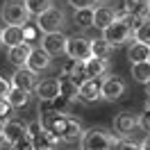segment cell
<instances>
[{
	"instance_id": "cell-22",
	"label": "cell",
	"mask_w": 150,
	"mask_h": 150,
	"mask_svg": "<svg viewBox=\"0 0 150 150\" xmlns=\"http://www.w3.org/2000/svg\"><path fill=\"white\" fill-rule=\"evenodd\" d=\"M84 68L89 77H103L109 71V64H107V59H100V57H89L84 59Z\"/></svg>"
},
{
	"instance_id": "cell-16",
	"label": "cell",
	"mask_w": 150,
	"mask_h": 150,
	"mask_svg": "<svg viewBox=\"0 0 150 150\" xmlns=\"http://www.w3.org/2000/svg\"><path fill=\"white\" fill-rule=\"evenodd\" d=\"M9 82H11V86H18V89H25V91L32 93V89L37 84V73L30 71L28 66H21V68H16V73L11 75Z\"/></svg>"
},
{
	"instance_id": "cell-31",
	"label": "cell",
	"mask_w": 150,
	"mask_h": 150,
	"mask_svg": "<svg viewBox=\"0 0 150 150\" xmlns=\"http://www.w3.org/2000/svg\"><path fill=\"white\" fill-rule=\"evenodd\" d=\"M39 32L41 30L37 28V23H32V21H28L25 25H23V37H25V41H34V39H39Z\"/></svg>"
},
{
	"instance_id": "cell-29",
	"label": "cell",
	"mask_w": 150,
	"mask_h": 150,
	"mask_svg": "<svg viewBox=\"0 0 150 150\" xmlns=\"http://www.w3.org/2000/svg\"><path fill=\"white\" fill-rule=\"evenodd\" d=\"M25 9L30 11V16H39L41 11H46L48 7H52V0H23Z\"/></svg>"
},
{
	"instance_id": "cell-3",
	"label": "cell",
	"mask_w": 150,
	"mask_h": 150,
	"mask_svg": "<svg viewBox=\"0 0 150 150\" xmlns=\"http://www.w3.org/2000/svg\"><path fill=\"white\" fill-rule=\"evenodd\" d=\"M28 139L32 143V150H57V137L39 121L28 123Z\"/></svg>"
},
{
	"instance_id": "cell-38",
	"label": "cell",
	"mask_w": 150,
	"mask_h": 150,
	"mask_svg": "<svg viewBox=\"0 0 150 150\" xmlns=\"http://www.w3.org/2000/svg\"><path fill=\"white\" fill-rule=\"evenodd\" d=\"M146 112H150V96H148V100H146Z\"/></svg>"
},
{
	"instance_id": "cell-44",
	"label": "cell",
	"mask_w": 150,
	"mask_h": 150,
	"mask_svg": "<svg viewBox=\"0 0 150 150\" xmlns=\"http://www.w3.org/2000/svg\"><path fill=\"white\" fill-rule=\"evenodd\" d=\"M0 150H2V148H0Z\"/></svg>"
},
{
	"instance_id": "cell-7",
	"label": "cell",
	"mask_w": 150,
	"mask_h": 150,
	"mask_svg": "<svg viewBox=\"0 0 150 150\" xmlns=\"http://www.w3.org/2000/svg\"><path fill=\"white\" fill-rule=\"evenodd\" d=\"M64 55L68 57V59H80V62H84V59L91 57V41L86 37H68L66 39Z\"/></svg>"
},
{
	"instance_id": "cell-14",
	"label": "cell",
	"mask_w": 150,
	"mask_h": 150,
	"mask_svg": "<svg viewBox=\"0 0 150 150\" xmlns=\"http://www.w3.org/2000/svg\"><path fill=\"white\" fill-rule=\"evenodd\" d=\"M32 91L37 93L39 100H43V103H50V100L59 98V82H57L55 77H48V80H41V82H37Z\"/></svg>"
},
{
	"instance_id": "cell-35",
	"label": "cell",
	"mask_w": 150,
	"mask_h": 150,
	"mask_svg": "<svg viewBox=\"0 0 150 150\" xmlns=\"http://www.w3.org/2000/svg\"><path fill=\"white\" fill-rule=\"evenodd\" d=\"M14 150H32V143H30V139L25 137V139H21L14 143Z\"/></svg>"
},
{
	"instance_id": "cell-41",
	"label": "cell",
	"mask_w": 150,
	"mask_h": 150,
	"mask_svg": "<svg viewBox=\"0 0 150 150\" xmlns=\"http://www.w3.org/2000/svg\"><path fill=\"white\" fill-rule=\"evenodd\" d=\"M96 2H107V0H96Z\"/></svg>"
},
{
	"instance_id": "cell-4",
	"label": "cell",
	"mask_w": 150,
	"mask_h": 150,
	"mask_svg": "<svg viewBox=\"0 0 150 150\" xmlns=\"http://www.w3.org/2000/svg\"><path fill=\"white\" fill-rule=\"evenodd\" d=\"M118 18H127L132 28H137L143 18L150 16V7H148V0H123L121 9L116 11Z\"/></svg>"
},
{
	"instance_id": "cell-24",
	"label": "cell",
	"mask_w": 150,
	"mask_h": 150,
	"mask_svg": "<svg viewBox=\"0 0 150 150\" xmlns=\"http://www.w3.org/2000/svg\"><path fill=\"white\" fill-rule=\"evenodd\" d=\"M150 55V43H143V41H134L127 50V59H130V64L134 62H146Z\"/></svg>"
},
{
	"instance_id": "cell-23",
	"label": "cell",
	"mask_w": 150,
	"mask_h": 150,
	"mask_svg": "<svg viewBox=\"0 0 150 150\" xmlns=\"http://www.w3.org/2000/svg\"><path fill=\"white\" fill-rule=\"evenodd\" d=\"M7 103L11 105V109H21V107H25L30 103V91L25 89H18V86H9V91H7Z\"/></svg>"
},
{
	"instance_id": "cell-42",
	"label": "cell",
	"mask_w": 150,
	"mask_h": 150,
	"mask_svg": "<svg viewBox=\"0 0 150 150\" xmlns=\"http://www.w3.org/2000/svg\"><path fill=\"white\" fill-rule=\"evenodd\" d=\"M146 62H148V64H150V55H148V59H146Z\"/></svg>"
},
{
	"instance_id": "cell-10",
	"label": "cell",
	"mask_w": 150,
	"mask_h": 150,
	"mask_svg": "<svg viewBox=\"0 0 150 150\" xmlns=\"http://www.w3.org/2000/svg\"><path fill=\"white\" fill-rule=\"evenodd\" d=\"M0 132H2V139H5V143L14 146L16 141H21V139H25V137H28V123L16 121V118H7V121L2 123Z\"/></svg>"
},
{
	"instance_id": "cell-32",
	"label": "cell",
	"mask_w": 150,
	"mask_h": 150,
	"mask_svg": "<svg viewBox=\"0 0 150 150\" xmlns=\"http://www.w3.org/2000/svg\"><path fill=\"white\" fill-rule=\"evenodd\" d=\"M11 116V105L7 103V98H0V123L7 121Z\"/></svg>"
},
{
	"instance_id": "cell-39",
	"label": "cell",
	"mask_w": 150,
	"mask_h": 150,
	"mask_svg": "<svg viewBox=\"0 0 150 150\" xmlns=\"http://www.w3.org/2000/svg\"><path fill=\"white\" fill-rule=\"evenodd\" d=\"M146 89H148V93H150V80H148V82H146Z\"/></svg>"
},
{
	"instance_id": "cell-2",
	"label": "cell",
	"mask_w": 150,
	"mask_h": 150,
	"mask_svg": "<svg viewBox=\"0 0 150 150\" xmlns=\"http://www.w3.org/2000/svg\"><path fill=\"white\" fill-rule=\"evenodd\" d=\"M103 39H107L114 48L123 46V43H127L130 39H134V28L130 25V21L127 18H116L103 30Z\"/></svg>"
},
{
	"instance_id": "cell-33",
	"label": "cell",
	"mask_w": 150,
	"mask_h": 150,
	"mask_svg": "<svg viewBox=\"0 0 150 150\" xmlns=\"http://www.w3.org/2000/svg\"><path fill=\"white\" fill-rule=\"evenodd\" d=\"M96 0H68V5L73 9H82V7H93Z\"/></svg>"
},
{
	"instance_id": "cell-13",
	"label": "cell",
	"mask_w": 150,
	"mask_h": 150,
	"mask_svg": "<svg viewBox=\"0 0 150 150\" xmlns=\"http://www.w3.org/2000/svg\"><path fill=\"white\" fill-rule=\"evenodd\" d=\"M114 130L118 132V137H130L132 132L139 130V118L132 112H121L114 118Z\"/></svg>"
},
{
	"instance_id": "cell-18",
	"label": "cell",
	"mask_w": 150,
	"mask_h": 150,
	"mask_svg": "<svg viewBox=\"0 0 150 150\" xmlns=\"http://www.w3.org/2000/svg\"><path fill=\"white\" fill-rule=\"evenodd\" d=\"M30 50H32V46H30L28 41H23V43H18V46H11L9 52H7L9 64L16 66V68L25 66V62H28V57H30Z\"/></svg>"
},
{
	"instance_id": "cell-15",
	"label": "cell",
	"mask_w": 150,
	"mask_h": 150,
	"mask_svg": "<svg viewBox=\"0 0 150 150\" xmlns=\"http://www.w3.org/2000/svg\"><path fill=\"white\" fill-rule=\"evenodd\" d=\"M50 62H52V57L48 55L43 48H32L25 66H28L30 71H34V73H41V71H48V68H50Z\"/></svg>"
},
{
	"instance_id": "cell-8",
	"label": "cell",
	"mask_w": 150,
	"mask_h": 150,
	"mask_svg": "<svg viewBox=\"0 0 150 150\" xmlns=\"http://www.w3.org/2000/svg\"><path fill=\"white\" fill-rule=\"evenodd\" d=\"M77 100H82L86 105H93L98 100H103L100 93V77H86L84 82L77 84Z\"/></svg>"
},
{
	"instance_id": "cell-6",
	"label": "cell",
	"mask_w": 150,
	"mask_h": 150,
	"mask_svg": "<svg viewBox=\"0 0 150 150\" xmlns=\"http://www.w3.org/2000/svg\"><path fill=\"white\" fill-rule=\"evenodd\" d=\"M109 139L112 134L109 132L100 130V127H91V130L82 132V150H109Z\"/></svg>"
},
{
	"instance_id": "cell-5",
	"label": "cell",
	"mask_w": 150,
	"mask_h": 150,
	"mask_svg": "<svg viewBox=\"0 0 150 150\" xmlns=\"http://www.w3.org/2000/svg\"><path fill=\"white\" fill-rule=\"evenodd\" d=\"M66 25V16L62 9L57 7H48L46 11H41L37 16V28L41 30V34H48V32H62Z\"/></svg>"
},
{
	"instance_id": "cell-27",
	"label": "cell",
	"mask_w": 150,
	"mask_h": 150,
	"mask_svg": "<svg viewBox=\"0 0 150 150\" xmlns=\"http://www.w3.org/2000/svg\"><path fill=\"white\" fill-rule=\"evenodd\" d=\"M132 77L141 84H146L150 80V64L148 62H134L132 64Z\"/></svg>"
},
{
	"instance_id": "cell-20",
	"label": "cell",
	"mask_w": 150,
	"mask_h": 150,
	"mask_svg": "<svg viewBox=\"0 0 150 150\" xmlns=\"http://www.w3.org/2000/svg\"><path fill=\"white\" fill-rule=\"evenodd\" d=\"M57 82H59V98H64L66 103L77 100V84H75L71 77L59 75V77H57Z\"/></svg>"
},
{
	"instance_id": "cell-25",
	"label": "cell",
	"mask_w": 150,
	"mask_h": 150,
	"mask_svg": "<svg viewBox=\"0 0 150 150\" xmlns=\"http://www.w3.org/2000/svg\"><path fill=\"white\" fill-rule=\"evenodd\" d=\"M114 52V46L107 41V39H93L91 41V57H100V59H109Z\"/></svg>"
},
{
	"instance_id": "cell-28",
	"label": "cell",
	"mask_w": 150,
	"mask_h": 150,
	"mask_svg": "<svg viewBox=\"0 0 150 150\" xmlns=\"http://www.w3.org/2000/svg\"><path fill=\"white\" fill-rule=\"evenodd\" d=\"M109 150H143L139 143H132L127 137H112L109 139Z\"/></svg>"
},
{
	"instance_id": "cell-11",
	"label": "cell",
	"mask_w": 150,
	"mask_h": 150,
	"mask_svg": "<svg viewBox=\"0 0 150 150\" xmlns=\"http://www.w3.org/2000/svg\"><path fill=\"white\" fill-rule=\"evenodd\" d=\"M66 34L64 32H48L41 37V48L46 50L50 57H59L64 55V48H66Z\"/></svg>"
},
{
	"instance_id": "cell-43",
	"label": "cell",
	"mask_w": 150,
	"mask_h": 150,
	"mask_svg": "<svg viewBox=\"0 0 150 150\" xmlns=\"http://www.w3.org/2000/svg\"><path fill=\"white\" fill-rule=\"evenodd\" d=\"M148 7H150V0H148Z\"/></svg>"
},
{
	"instance_id": "cell-37",
	"label": "cell",
	"mask_w": 150,
	"mask_h": 150,
	"mask_svg": "<svg viewBox=\"0 0 150 150\" xmlns=\"http://www.w3.org/2000/svg\"><path fill=\"white\" fill-rule=\"evenodd\" d=\"M141 148H143V150H150V132H148V137H146V141L141 143Z\"/></svg>"
},
{
	"instance_id": "cell-9",
	"label": "cell",
	"mask_w": 150,
	"mask_h": 150,
	"mask_svg": "<svg viewBox=\"0 0 150 150\" xmlns=\"http://www.w3.org/2000/svg\"><path fill=\"white\" fill-rule=\"evenodd\" d=\"M2 18H5L7 25H25L30 21V11L25 9L23 2L11 0V2H7V5L2 7Z\"/></svg>"
},
{
	"instance_id": "cell-12",
	"label": "cell",
	"mask_w": 150,
	"mask_h": 150,
	"mask_svg": "<svg viewBox=\"0 0 150 150\" xmlns=\"http://www.w3.org/2000/svg\"><path fill=\"white\" fill-rule=\"evenodd\" d=\"M100 93H103V100L114 103V100H118V98L125 93V84H123V80L109 75V77L100 80Z\"/></svg>"
},
{
	"instance_id": "cell-30",
	"label": "cell",
	"mask_w": 150,
	"mask_h": 150,
	"mask_svg": "<svg viewBox=\"0 0 150 150\" xmlns=\"http://www.w3.org/2000/svg\"><path fill=\"white\" fill-rule=\"evenodd\" d=\"M134 39L137 41H143V43H150V16L148 18H143L134 28Z\"/></svg>"
},
{
	"instance_id": "cell-21",
	"label": "cell",
	"mask_w": 150,
	"mask_h": 150,
	"mask_svg": "<svg viewBox=\"0 0 150 150\" xmlns=\"http://www.w3.org/2000/svg\"><path fill=\"white\" fill-rule=\"evenodd\" d=\"M25 37H23V25H7V28L2 30V46H18L23 43Z\"/></svg>"
},
{
	"instance_id": "cell-40",
	"label": "cell",
	"mask_w": 150,
	"mask_h": 150,
	"mask_svg": "<svg viewBox=\"0 0 150 150\" xmlns=\"http://www.w3.org/2000/svg\"><path fill=\"white\" fill-rule=\"evenodd\" d=\"M0 46H2V30H0Z\"/></svg>"
},
{
	"instance_id": "cell-19",
	"label": "cell",
	"mask_w": 150,
	"mask_h": 150,
	"mask_svg": "<svg viewBox=\"0 0 150 150\" xmlns=\"http://www.w3.org/2000/svg\"><path fill=\"white\" fill-rule=\"evenodd\" d=\"M116 18V9H112V7H107V5H103V7H96L93 9V28H98L100 32H103L112 21Z\"/></svg>"
},
{
	"instance_id": "cell-26",
	"label": "cell",
	"mask_w": 150,
	"mask_h": 150,
	"mask_svg": "<svg viewBox=\"0 0 150 150\" xmlns=\"http://www.w3.org/2000/svg\"><path fill=\"white\" fill-rule=\"evenodd\" d=\"M75 25H77L80 30L93 28V7H82V9H75Z\"/></svg>"
},
{
	"instance_id": "cell-34",
	"label": "cell",
	"mask_w": 150,
	"mask_h": 150,
	"mask_svg": "<svg viewBox=\"0 0 150 150\" xmlns=\"http://www.w3.org/2000/svg\"><path fill=\"white\" fill-rule=\"evenodd\" d=\"M137 118H139V127L150 132V112H143L141 116H137Z\"/></svg>"
},
{
	"instance_id": "cell-36",
	"label": "cell",
	"mask_w": 150,
	"mask_h": 150,
	"mask_svg": "<svg viewBox=\"0 0 150 150\" xmlns=\"http://www.w3.org/2000/svg\"><path fill=\"white\" fill-rule=\"evenodd\" d=\"M9 86H11V82H9V80H5V77L0 75V98H5V96H7Z\"/></svg>"
},
{
	"instance_id": "cell-1",
	"label": "cell",
	"mask_w": 150,
	"mask_h": 150,
	"mask_svg": "<svg viewBox=\"0 0 150 150\" xmlns=\"http://www.w3.org/2000/svg\"><path fill=\"white\" fill-rule=\"evenodd\" d=\"M48 130L52 132L57 137V141H66V143H73V141H77L80 137H82V123L77 121V118H73V116H68V114L59 112L55 116V121L50 123V127Z\"/></svg>"
},
{
	"instance_id": "cell-17",
	"label": "cell",
	"mask_w": 150,
	"mask_h": 150,
	"mask_svg": "<svg viewBox=\"0 0 150 150\" xmlns=\"http://www.w3.org/2000/svg\"><path fill=\"white\" fill-rule=\"evenodd\" d=\"M62 75H66V77H71L75 84H80V82H84L86 77V68H84V62H80V59H68L66 62V66L62 68Z\"/></svg>"
}]
</instances>
